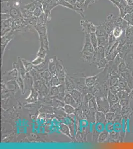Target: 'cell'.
I'll list each match as a JSON object with an SVG mask.
<instances>
[{"label": "cell", "mask_w": 133, "mask_h": 149, "mask_svg": "<svg viewBox=\"0 0 133 149\" xmlns=\"http://www.w3.org/2000/svg\"><path fill=\"white\" fill-rule=\"evenodd\" d=\"M124 20L128 23V25H133V12L126 14L124 17Z\"/></svg>", "instance_id": "cell-40"}, {"label": "cell", "mask_w": 133, "mask_h": 149, "mask_svg": "<svg viewBox=\"0 0 133 149\" xmlns=\"http://www.w3.org/2000/svg\"><path fill=\"white\" fill-rule=\"evenodd\" d=\"M52 104L53 106L57 107H59V106H63L64 107L65 104L62 102L58 100V99H57V100L54 99V100H53L52 102Z\"/></svg>", "instance_id": "cell-47"}, {"label": "cell", "mask_w": 133, "mask_h": 149, "mask_svg": "<svg viewBox=\"0 0 133 149\" xmlns=\"http://www.w3.org/2000/svg\"><path fill=\"white\" fill-rule=\"evenodd\" d=\"M70 93L71 94L76 102H77L78 107H82L83 100H84V95L82 93L77 89H75Z\"/></svg>", "instance_id": "cell-7"}, {"label": "cell", "mask_w": 133, "mask_h": 149, "mask_svg": "<svg viewBox=\"0 0 133 149\" xmlns=\"http://www.w3.org/2000/svg\"><path fill=\"white\" fill-rule=\"evenodd\" d=\"M48 67H49L48 60H45L43 63L37 65V66H34V68L40 73L45 70L48 69Z\"/></svg>", "instance_id": "cell-23"}, {"label": "cell", "mask_w": 133, "mask_h": 149, "mask_svg": "<svg viewBox=\"0 0 133 149\" xmlns=\"http://www.w3.org/2000/svg\"><path fill=\"white\" fill-rule=\"evenodd\" d=\"M109 140V132L107 131L106 129H104V131L101 132L99 133L98 136L97 142L98 143H104Z\"/></svg>", "instance_id": "cell-19"}, {"label": "cell", "mask_w": 133, "mask_h": 149, "mask_svg": "<svg viewBox=\"0 0 133 149\" xmlns=\"http://www.w3.org/2000/svg\"><path fill=\"white\" fill-rule=\"evenodd\" d=\"M105 129L109 132L114 130V124L112 123H107L105 125Z\"/></svg>", "instance_id": "cell-53"}, {"label": "cell", "mask_w": 133, "mask_h": 149, "mask_svg": "<svg viewBox=\"0 0 133 149\" xmlns=\"http://www.w3.org/2000/svg\"><path fill=\"white\" fill-rule=\"evenodd\" d=\"M56 2H57V4L58 6V5H62V6L68 9H71L73 11L74 10V7L65 0H56Z\"/></svg>", "instance_id": "cell-34"}, {"label": "cell", "mask_w": 133, "mask_h": 149, "mask_svg": "<svg viewBox=\"0 0 133 149\" xmlns=\"http://www.w3.org/2000/svg\"><path fill=\"white\" fill-rule=\"evenodd\" d=\"M66 75V72H65V69H64L63 70L61 71L56 76H57L58 79L59 80L60 82H61V84H64Z\"/></svg>", "instance_id": "cell-39"}, {"label": "cell", "mask_w": 133, "mask_h": 149, "mask_svg": "<svg viewBox=\"0 0 133 149\" xmlns=\"http://www.w3.org/2000/svg\"><path fill=\"white\" fill-rule=\"evenodd\" d=\"M60 93L59 90L58 89V86L57 87H52L50 91L49 95L52 97H56Z\"/></svg>", "instance_id": "cell-43"}, {"label": "cell", "mask_w": 133, "mask_h": 149, "mask_svg": "<svg viewBox=\"0 0 133 149\" xmlns=\"http://www.w3.org/2000/svg\"><path fill=\"white\" fill-rule=\"evenodd\" d=\"M125 1H126L127 5H130V6H133V0H125Z\"/></svg>", "instance_id": "cell-58"}, {"label": "cell", "mask_w": 133, "mask_h": 149, "mask_svg": "<svg viewBox=\"0 0 133 149\" xmlns=\"http://www.w3.org/2000/svg\"><path fill=\"white\" fill-rule=\"evenodd\" d=\"M22 78L23 77H21V76H19L17 79H16L17 80L16 81L18 82V84L19 86V87L22 89V91H23V89H24V83H23V82Z\"/></svg>", "instance_id": "cell-51"}, {"label": "cell", "mask_w": 133, "mask_h": 149, "mask_svg": "<svg viewBox=\"0 0 133 149\" xmlns=\"http://www.w3.org/2000/svg\"><path fill=\"white\" fill-rule=\"evenodd\" d=\"M9 14L11 16V18H12L13 19H16L17 18H23L21 9H18L13 7H11L10 9Z\"/></svg>", "instance_id": "cell-13"}, {"label": "cell", "mask_w": 133, "mask_h": 149, "mask_svg": "<svg viewBox=\"0 0 133 149\" xmlns=\"http://www.w3.org/2000/svg\"><path fill=\"white\" fill-rule=\"evenodd\" d=\"M40 76L46 84L49 83L50 81H51V79L53 77L52 73L49 70V69L45 70L40 73Z\"/></svg>", "instance_id": "cell-22"}, {"label": "cell", "mask_w": 133, "mask_h": 149, "mask_svg": "<svg viewBox=\"0 0 133 149\" xmlns=\"http://www.w3.org/2000/svg\"><path fill=\"white\" fill-rule=\"evenodd\" d=\"M126 30H123L120 26H115L113 29L112 33L114 37L118 40V39L124 34Z\"/></svg>", "instance_id": "cell-17"}, {"label": "cell", "mask_w": 133, "mask_h": 149, "mask_svg": "<svg viewBox=\"0 0 133 149\" xmlns=\"http://www.w3.org/2000/svg\"><path fill=\"white\" fill-rule=\"evenodd\" d=\"M107 100L110 107H112L113 105L120 101L119 98L118 97L117 95H115L114 93H112L110 91H109L108 93Z\"/></svg>", "instance_id": "cell-11"}, {"label": "cell", "mask_w": 133, "mask_h": 149, "mask_svg": "<svg viewBox=\"0 0 133 149\" xmlns=\"http://www.w3.org/2000/svg\"><path fill=\"white\" fill-rule=\"evenodd\" d=\"M49 84L51 87H57L61 84V82H60L59 80L58 79L57 76H54L53 77L51 81H50Z\"/></svg>", "instance_id": "cell-41"}, {"label": "cell", "mask_w": 133, "mask_h": 149, "mask_svg": "<svg viewBox=\"0 0 133 149\" xmlns=\"http://www.w3.org/2000/svg\"><path fill=\"white\" fill-rule=\"evenodd\" d=\"M60 130L62 133H63L64 134L66 135L68 137L70 138L71 139L73 138L71 135L70 129L67 125L65 124H61V127H60Z\"/></svg>", "instance_id": "cell-27"}, {"label": "cell", "mask_w": 133, "mask_h": 149, "mask_svg": "<svg viewBox=\"0 0 133 149\" xmlns=\"http://www.w3.org/2000/svg\"><path fill=\"white\" fill-rule=\"evenodd\" d=\"M115 116V113L111 111L105 113V117L107 123H113Z\"/></svg>", "instance_id": "cell-35"}, {"label": "cell", "mask_w": 133, "mask_h": 149, "mask_svg": "<svg viewBox=\"0 0 133 149\" xmlns=\"http://www.w3.org/2000/svg\"><path fill=\"white\" fill-rule=\"evenodd\" d=\"M14 37V35L13 34V32L12 30L9 32V33L7 34L1 36V54L2 57L4 54L5 47H7L9 42H10Z\"/></svg>", "instance_id": "cell-3"}, {"label": "cell", "mask_w": 133, "mask_h": 149, "mask_svg": "<svg viewBox=\"0 0 133 149\" xmlns=\"http://www.w3.org/2000/svg\"><path fill=\"white\" fill-rule=\"evenodd\" d=\"M95 118L96 123H102L105 125L107 123L105 117V113L104 112L97 111L95 114Z\"/></svg>", "instance_id": "cell-12"}, {"label": "cell", "mask_w": 133, "mask_h": 149, "mask_svg": "<svg viewBox=\"0 0 133 149\" xmlns=\"http://www.w3.org/2000/svg\"><path fill=\"white\" fill-rule=\"evenodd\" d=\"M84 51H88L91 53L95 52V49L93 47L91 43L90 39V34H85V38H84V44L83 46L82 50L81 53L83 52Z\"/></svg>", "instance_id": "cell-5"}, {"label": "cell", "mask_w": 133, "mask_h": 149, "mask_svg": "<svg viewBox=\"0 0 133 149\" xmlns=\"http://www.w3.org/2000/svg\"><path fill=\"white\" fill-rule=\"evenodd\" d=\"M10 18H11V16L9 14L1 13V20H5Z\"/></svg>", "instance_id": "cell-56"}, {"label": "cell", "mask_w": 133, "mask_h": 149, "mask_svg": "<svg viewBox=\"0 0 133 149\" xmlns=\"http://www.w3.org/2000/svg\"><path fill=\"white\" fill-rule=\"evenodd\" d=\"M108 36L109 35H106L101 37H97L98 46L104 47L105 49L108 47Z\"/></svg>", "instance_id": "cell-21"}, {"label": "cell", "mask_w": 133, "mask_h": 149, "mask_svg": "<svg viewBox=\"0 0 133 149\" xmlns=\"http://www.w3.org/2000/svg\"><path fill=\"white\" fill-rule=\"evenodd\" d=\"M113 16H113V14L109 15L107 16V18L106 19L104 20V21H103L101 23L104 27L107 34H108V35L112 32L113 29L114 28L113 21Z\"/></svg>", "instance_id": "cell-4"}, {"label": "cell", "mask_w": 133, "mask_h": 149, "mask_svg": "<svg viewBox=\"0 0 133 149\" xmlns=\"http://www.w3.org/2000/svg\"><path fill=\"white\" fill-rule=\"evenodd\" d=\"M96 102L97 104V111L106 113L110 111V107L107 98L104 95H100L96 97Z\"/></svg>", "instance_id": "cell-1"}, {"label": "cell", "mask_w": 133, "mask_h": 149, "mask_svg": "<svg viewBox=\"0 0 133 149\" xmlns=\"http://www.w3.org/2000/svg\"><path fill=\"white\" fill-rule=\"evenodd\" d=\"M99 75L100 74H98L96 75L90 76V77L86 78L85 79L86 86L88 88H91L92 87L94 86L97 81Z\"/></svg>", "instance_id": "cell-15"}, {"label": "cell", "mask_w": 133, "mask_h": 149, "mask_svg": "<svg viewBox=\"0 0 133 149\" xmlns=\"http://www.w3.org/2000/svg\"><path fill=\"white\" fill-rule=\"evenodd\" d=\"M125 43L133 45V26L128 25L125 34Z\"/></svg>", "instance_id": "cell-6"}, {"label": "cell", "mask_w": 133, "mask_h": 149, "mask_svg": "<svg viewBox=\"0 0 133 149\" xmlns=\"http://www.w3.org/2000/svg\"><path fill=\"white\" fill-rule=\"evenodd\" d=\"M95 33L97 37H101L105 35H108L107 34L104 27L101 24L96 26V32Z\"/></svg>", "instance_id": "cell-25"}, {"label": "cell", "mask_w": 133, "mask_h": 149, "mask_svg": "<svg viewBox=\"0 0 133 149\" xmlns=\"http://www.w3.org/2000/svg\"><path fill=\"white\" fill-rule=\"evenodd\" d=\"M64 111L66 114L70 115V114H73L75 111V108L72 105L69 104H65L64 107Z\"/></svg>", "instance_id": "cell-36"}, {"label": "cell", "mask_w": 133, "mask_h": 149, "mask_svg": "<svg viewBox=\"0 0 133 149\" xmlns=\"http://www.w3.org/2000/svg\"><path fill=\"white\" fill-rule=\"evenodd\" d=\"M65 1L69 3V4H70L71 5H72L73 7L75 5L77 2V0H65Z\"/></svg>", "instance_id": "cell-57"}, {"label": "cell", "mask_w": 133, "mask_h": 149, "mask_svg": "<svg viewBox=\"0 0 133 149\" xmlns=\"http://www.w3.org/2000/svg\"><path fill=\"white\" fill-rule=\"evenodd\" d=\"M47 51L44 48L42 47H40V48L39 49L37 53V56L40 57L41 58H45L46 54H47Z\"/></svg>", "instance_id": "cell-45"}, {"label": "cell", "mask_w": 133, "mask_h": 149, "mask_svg": "<svg viewBox=\"0 0 133 149\" xmlns=\"http://www.w3.org/2000/svg\"><path fill=\"white\" fill-rule=\"evenodd\" d=\"M21 59L26 72H30L34 68V65L32 64V62L28 61L27 60L24 59Z\"/></svg>", "instance_id": "cell-33"}, {"label": "cell", "mask_w": 133, "mask_h": 149, "mask_svg": "<svg viewBox=\"0 0 133 149\" xmlns=\"http://www.w3.org/2000/svg\"><path fill=\"white\" fill-rule=\"evenodd\" d=\"M88 106L89 110L92 113H95L97 111V104L96 102V97H94L88 102Z\"/></svg>", "instance_id": "cell-18"}, {"label": "cell", "mask_w": 133, "mask_h": 149, "mask_svg": "<svg viewBox=\"0 0 133 149\" xmlns=\"http://www.w3.org/2000/svg\"><path fill=\"white\" fill-rule=\"evenodd\" d=\"M58 61V60H57L56 56L50 57L48 59V62H49L48 69L52 73L53 76H56V71H57Z\"/></svg>", "instance_id": "cell-8"}, {"label": "cell", "mask_w": 133, "mask_h": 149, "mask_svg": "<svg viewBox=\"0 0 133 149\" xmlns=\"http://www.w3.org/2000/svg\"><path fill=\"white\" fill-rule=\"evenodd\" d=\"M120 104H121L122 107H126L130 105L129 100V99H123L119 101Z\"/></svg>", "instance_id": "cell-52"}, {"label": "cell", "mask_w": 133, "mask_h": 149, "mask_svg": "<svg viewBox=\"0 0 133 149\" xmlns=\"http://www.w3.org/2000/svg\"><path fill=\"white\" fill-rule=\"evenodd\" d=\"M131 109L130 107V105L126 107H122L121 110V115L122 116L123 118H128L129 116L131 114Z\"/></svg>", "instance_id": "cell-30"}, {"label": "cell", "mask_w": 133, "mask_h": 149, "mask_svg": "<svg viewBox=\"0 0 133 149\" xmlns=\"http://www.w3.org/2000/svg\"><path fill=\"white\" fill-rule=\"evenodd\" d=\"M119 76L108 75V82L109 87L118 84V82H119Z\"/></svg>", "instance_id": "cell-26"}, {"label": "cell", "mask_w": 133, "mask_h": 149, "mask_svg": "<svg viewBox=\"0 0 133 149\" xmlns=\"http://www.w3.org/2000/svg\"><path fill=\"white\" fill-rule=\"evenodd\" d=\"M64 68L63 67V65L62 64L60 63V61H58V63H57V71H56V76L60 72L63 70L64 69Z\"/></svg>", "instance_id": "cell-54"}, {"label": "cell", "mask_w": 133, "mask_h": 149, "mask_svg": "<svg viewBox=\"0 0 133 149\" xmlns=\"http://www.w3.org/2000/svg\"><path fill=\"white\" fill-rule=\"evenodd\" d=\"M129 96V99L133 100V89H132L131 91H130Z\"/></svg>", "instance_id": "cell-59"}, {"label": "cell", "mask_w": 133, "mask_h": 149, "mask_svg": "<svg viewBox=\"0 0 133 149\" xmlns=\"http://www.w3.org/2000/svg\"><path fill=\"white\" fill-rule=\"evenodd\" d=\"M122 119L123 117L121 114H116L115 118L112 123H113V124L116 123H121Z\"/></svg>", "instance_id": "cell-55"}, {"label": "cell", "mask_w": 133, "mask_h": 149, "mask_svg": "<svg viewBox=\"0 0 133 149\" xmlns=\"http://www.w3.org/2000/svg\"><path fill=\"white\" fill-rule=\"evenodd\" d=\"M105 125L104 124L101 123H96V124L95 125V129L99 132L104 131L105 129Z\"/></svg>", "instance_id": "cell-48"}, {"label": "cell", "mask_w": 133, "mask_h": 149, "mask_svg": "<svg viewBox=\"0 0 133 149\" xmlns=\"http://www.w3.org/2000/svg\"></svg>", "instance_id": "cell-62"}, {"label": "cell", "mask_w": 133, "mask_h": 149, "mask_svg": "<svg viewBox=\"0 0 133 149\" xmlns=\"http://www.w3.org/2000/svg\"><path fill=\"white\" fill-rule=\"evenodd\" d=\"M66 90L67 93H71L73 90L75 89V84L73 80L66 74L64 83Z\"/></svg>", "instance_id": "cell-9"}, {"label": "cell", "mask_w": 133, "mask_h": 149, "mask_svg": "<svg viewBox=\"0 0 133 149\" xmlns=\"http://www.w3.org/2000/svg\"><path fill=\"white\" fill-rule=\"evenodd\" d=\"M121 89V88L119 87V85H116V86H112L109 87V91L115 95H117V93L120 91Z\"/></svg>", "instance_id": "cell-46"}, {"label": "cell", "mask_w": 133, "mask_h": 149, "mask_svg": "<svg viewBox=\"0 0 133 149\" xmlns=\"http://www.w3.org/2000/svg\"><path fill=\"white\" fill-rule=\"evenodd\" d=\"M36 1L35 0H34L33 2H29L28 3H26L23 7V8L26 9L27 10L30 11L32 12H33L35 10L36 8Z\"/></svg>", "instance_id": "cell-29"}, {"label": "cell", "mask_w": 133, "mask_h": 149, "mask_svg": "<svg viewBox=\"0 0 133 149\" xmlns=\"http://www.w3.org/2000/svg\"><path fill=\"white\" fill-rule=\"evenodd\" d=\"M118 85L121 88L122 90H124L125 91H127L129 93H130V91H131L132 89H130L129 86H128V83L125 81V80L120 75L119 76Z\"/></svg>", "instance_id": "cell-16"}, {"label": "cell", "mask_w": 133, "mask_h": 149, "mask_svg": "<svg viewBox=\"0 0 133 149\" xmlns=\"http://www.w3.org/2000/svg\"><path fill=\"white\" fill-rule=\"evenodd\" d=\"M96 1V0H86L84 4V12L87 10L89 5L95 3Z\"/></svg>", "instance_id": "cell-49"}, {"label": "cell", "mask_w": 133, "mask_h": 149, "mask_svg": "<svg viewBox=\"0 0 133 149\" xmlns=\"http://www.w3.org/2000/svg\"><path fill=\"white\" fill-rule=\"evenodd\" d=\"M14 23V19L10 18L5 20H1V29L8 28L12 30V25Z\"/></svg>", "instance_id": "cell-20"}, {"label": "cell", "mask_w": 133, "mask_h": 149, "mask_svg": "<svg viewBox=\"0 0 133 149\" xmlns=\"http://www.w3.org/2000/svg\"><path fill=\"white\" fill-rule=\"evenodd\" d=\"M19 71L16 69L14 68V70L9 72L8 74V76L11 79H17L19 77Z\"/></svg>", "instance_id": "cell-42"}, {"label": "cell", "mask_w": 133, "mask_h": 149, "mask_svg": "<svg viewBox=\"0 0 133 149\" xmlns=\"http://www.w3.org/2000/svg\"><path fill=\"white\" fill-rule=\"evenodd\" d=\"M121 110L122 106L119 102L110 107L111 111L114 112L116 114H121Z\"/></svg>", "instance_id": "cell-31"}, {"label": "cell", "mask_w": 133, "mask_h": 149, "mask_svg": "<svg viewBox=\"0 0 133 149\" xmlns=\"http://www.w3.org/2000/svg\"><path fill=\"white\" fill-rule=\"evenodd\" d=\"M129 93L124 90H121L117 93V95L119 98V100H123V99H129Z\"/></svg>", "instance_id": "cell-38"}, {"label": "cell", "mask_w": 133, "mask_h": 149, "mask_svg": "<svg viewBox=\"0 0 133 149\" xmlns=\"http://www.w3.org/2000/svg\"><path fill=\"white\" fill-rule=\"evenodd\" d=\"M109 62L108 61L106 57L102 58L101 60H100L99 61L96 63L97 64V67L98 68V69L104 68L107 66V64Z\"/></svg>", "instance_id": "cell-37"}, {"label": "cell", "mask_w": 133, "mask_h": 149, "mask_svg": "<svg viewBox=\"0 0 133 149\" xmlns=\"http://www.w3.org/2000/svg\"><path fill=\"white\" fill-rule=\"evenodd\" d=\"M90 41H91L93 47L95 49V51H96L97 50V48H98V45L97 36H96L95 33L90 34Z\"/></svg>", "instance_id": "cell-28"}, {"label": "cell", "mask_w": 133, "mask_h": 149, "mask_svg": "<svg viewBox=\"0 0 133 149\" xmlns=\"http://www.w3.org/2000/svg\"><path fill=\"white\" fill-rule=\"evenodd\" d=\"M85 1H86V0H77V1L81 2L82 3H84V2Z\"/></svg>", "instance_id": "cell-60"}, {"label": "cell", "mask_w": 133, "mask_h": 149, "mask_svg": "<svg viewBox=\"0 0 133 149\" xmlns=\"http://www.w3.org/2000/svg\"><path fill=\"white\" fill-rule=\"evenodd\" d=\"M10 1H11V0H1V3H3V2H9Z\"/></svg>", "instance_id": "cell-61"}, {"label": "cell", "mask_w": 133, "mask_h": 149, "mask_svg": "<svg viewBox=\"0 0 133 149\" xmlns=\"http://www.w3.org/2000/svg\"><path fill=\"white\" fill-rule=\"evenodd\" d=\"M94 97L95 96L92 93H86V94L84 95V100H83V102H88L89 100H90Z\"/></svg>", "instance_id": "cell-50"}, {"label": "cell", "mask_w": 133, "mask_h": 149, "mask_svg": "<svg viewBox=\"0 0 133 149\" xmlns=\"http://www.w3.org/2000/svg\"><path fill=\"white\" fill-rule=\"evenodd\" d=\"M80 25L82 30L84 34L95 33L96 32V26L91 21L86 19H83L80 21Z\"/></svg>", "instance_id": "cell-2"}, {"label": "cell", "mask_w": 133, "mask_h": 149, "mask_svg": "<svg viewBox=\"0 0 133 149\" xmlns=\"http://www.w3.org/2000/svg\"><path fill=\"white\" fill-rule=\"evenodd\" d=\"M82 54V58L85 61H87L90 63H93L94 53L88 51H84L81 53Z\"/></svg>", "instance_id": "cell-24"}, {"label": "cell", "mask_w": 133, "mask_h": 149, "mask_svg": "<svg viewBox=\"0 0 133 149\" xmlns=\"http://www.w3.org/2000/svg\"><path fill=\"white\" fill-rule=\"evenodd\" d=\"M64 102L65 104L72 105L75 108L78 107L77 102H76L75 100L74 99V98L73 97L70 93H66L65 97L64 98Z\"/></svg>", "instance_id": "cell-10"}, {"label": "cell", "mask_w": 133, "mask_h": 149, "mask_svg": "<svg viewBox=\"0 0 133 149\" xmlns=\"http://www.w3.org/2000/svg\"><path fill=\"white\" fill-rule=\"evenodd\" d=\"M45 58H41L40 57L37 56L36 58H35L32 61V63L34 65V66H37L43 63L45 60Z\"/></svg>", "instance_id": "cell-44"}, {"label": "cell", "mask_w": 133, "mask_h": 149, "mask_svg": "<svg viewBox=\"0 0 133 149\" xmlns=\"http://www.w3.org/2000/svg\"><path fill=\"white\" fill-rule=\"evenodd\" d=\"M118 68V72H119V74L126 72L129 70L124 60H123L122 61H121V63L119 64Z\"/></svg>", "instance_id": "cell-32"}, {"label": "cell", "mask_w": 133, "mask_h": 149, "mask_svg": "<svg viewBox=\"0 0 133 149\" xmlns=\"http://www.w3.org/2000/svg\"><path fill=\"white\" fill-rule=\"evenodd\" d=\"M84 4L81 2L77 1L75 5H74V10L75 12H77L78 14L81 16L82 18L85 19V14H84Z\"/></svg>", "instance_id": "cell-14"}]
</instances>
